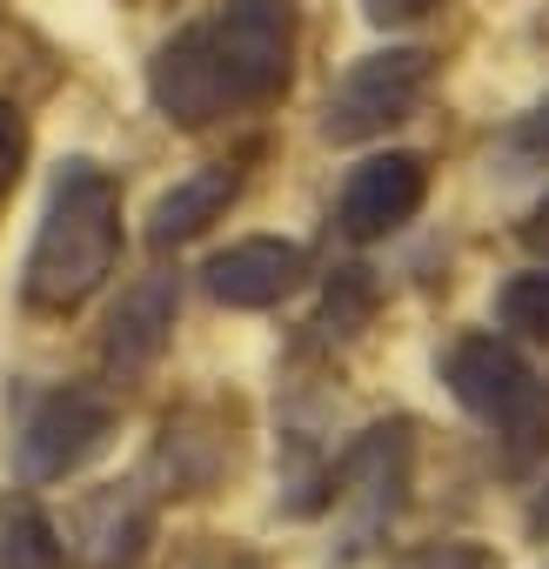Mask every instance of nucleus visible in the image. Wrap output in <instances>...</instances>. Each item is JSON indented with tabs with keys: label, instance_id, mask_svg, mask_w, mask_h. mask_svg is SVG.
Here are the masks:
<instances>
[{
	"label": "nucleus",
	"instance_id": "7ed1b4c3",
	"mask_svg": "<svg viewBox=\"0 0 549 569\" xmlns=\"http://www.w3.org/2000/svg\"><path fill=\"white\" fill-rule=\"evenodd\" d=\"M221 88H228V108H268L289 94V74H296V0H221L214 14L194 21Z\"/></svg>",
	"mask_w": 549,
	"mask_h": 569
},
{
	"label": "nucleus",
	"instance_id": "0eeeda50",
	"mask_svg": "<svg viewBox=\"0 0 549 569\" xmlns=\"http://www.w3.org/2000/svg\"><path fill=\"white\" fill-rule=\"evenodd\" d=\"M148 542H154V496L141 482H101L74 502L61 556H74L81 569H141Z\"/></svg>",
	"mask_w": 549,
	"mask_h": 569
},
{
	"label": "nucleus",
	"instance_id": "423d86ee",
	"mask_svg": "<svg viewBox=\"0 0 549 569\" xmlns=\"http://www.w3.org/2000/svg\"><path fill=\"white\" fill-rule=\"evenodd\" d=\"M409 482H416V422H402V416L396 422H369L336 462V489L362 516V529L396 522L402 502H409Z\"/></svg>",
	"mask_w": 549,
	"mask_h": 569
},
{
	"label": "nucleus",
	"instance_id": "f257e3e1",
	"mask_svg": "<svg viewBox=\"0 0 549 569\" xmlns=\"http://www.w3.org/2000/svg\"><path fill=\"white\" fill-rule=\"evenodd\" d=\"M121 261V181L74 154L54 168L28 268H21V302L34 316H74Z\"/></svg>",
	"mask_w": 549,
	"mask_h": 569
},
{
	"label": "nucleus",
	"instance_id": "f8f14e48",
	"mask_svg": "<svg viewBox=\"0 0 549 569\" xmlns=\"http://www.w3.org/2000/svg\"><path fill=\"white\" fill-rule=\"evenodd\" d=\"M221 469H228V436L208 416H181L161 429V442H154V476L168 482L161 496H201Z\"/></svg>",
	"mask_w": 549,
	"mask_h": 569
},
{
	"label": "nucleus",
	"instance_id": "f3484780",
	"mask_svg": "<svg viewBox=\"0 0 549 569\" xmlns=\"http://www.w3.org/2000/svg\"><path fill=\"white\" fill-rule=\"evenodd\" d=\"M396 569H496V549H482V542H422V549H409Z\"/></svg>",
	"mask_w": 549,
	"mask_h": 569
},
{
	"label": "nucleus",
	"instance_id": "1a4fd4ad",
	"mask_svg": "<svg viewBox=\"0 0 549 569\" xmlns=\"http://www.w3.org/2000/svg\"><path fill=\"white\" fill-rule=\"evenodd\" d=\"M201 281L221 309L261 316V309H282L309 281V254H302V241H282V234H248V241H228L221 254H208Z\"/></svg>",
	"mask_w": 549,
	"mask_h": 569
},
{
	"label": "nucleus",
	"instance_id": "9b49d317",
	"mask_svg": "<svg viewBox=\"0 0 549 569\" xmlns=\"http://www.w3.org/2000/svg\"><path fill=\"white\" fill-rule=\"evenodd\" d=\"M234 201H241V161H201L194 174H181L174 188L154 194V208H148V248H181V241L208 234Z\"/></svg>",
	"mask_w": 549,
	"mask_h": 569
},
{
	"label": "nucleus",
	"instance_id": "dca6fc26",
	"mask_svg": "<svg viewBox=\"0 0 549 569\" xmlns=\"http://www.w3.org/2000/svg\"><path fill=\"white\" fill-rule=\"evenodd\" d=\"M21 168H28V114H21L8 94H0V208H8Z\"/></svg>",
	"mask_w": 549,
	"mask_h": 569
},
{
	"label": "nucleus",
	"instance_id": "9d476101",
	"mask_svg": "<svg viewBox=\"0 0 549 569\" xmlns=\"http://www.w3.org/2000/svg\"><path fill=\"white\" fill-rule=\"evenodd\" d=\"M174 316H181V289L174 274H141L134 289L114 302L108 316V336H101V362H108V382L134 389L161 369L168 342H174Z\"/></svg>",
	"mask_w": 549,
	"mask_h": 569
},
{
	"label": "nucleus",
	"instance_id": "f03ea898",
	"mask_svg": "<svg viewBox=\"0 0 549 569\" xmlns=\"http://www.w3.org/2000/svg\"><path fill=\"white\" fill-rule=\"evenodd\" d=\"M442 389L482 429H496V442L509 449V462H529L549 442V389H542V376L502 336H462L442 356Z\"/></svg>",
	"mask_w": 549,
	"mask_h": 569
},
{
	"label": "nucleus",
	"instance_id": "a211bd4d",
	"mask_svg": "<svg viewBox=\"0 0 549 569\" xmlns=\"http://www.w3.org/2000/svg\"><path fill=\"white\" fill-rule=\"evenodd\" d=\"M509 148H516V161H536V168H549V94L516 121V134H509Z\"/></svg>",
	"mask_w": 549,
	"mask_h": 569
},
{
	"label": "nucleus",
	"instance_id": "4468645a",
	"mask_svg": "<svg viewBox=\"0 0 549 569\" xmlns=\"http://www.w3.org/2000/svg\"><path fill=\"white\" fill-rule=\"evenodd\" d=\"M376 302H382L376 268L349 261V268L329 274V289H322V329H329V336H362V329L376 322Z\"/></svg>",
	"mask_w": 549,
	"mask_h": 569
},
{
	"label": "nucleus",
	"instance_id": "39448f33",
	"mask_svg": "<svg viewBox=\"0 0 549 569\" xmlns=\"http://www.w3.org/2000/svg\"><path fill=\"white\" fill-rule=\"evenodd\" d=\"M114 402L101 396V389H88V382H61V389H48V396H34V409H28V422H21V436H14V469H21V482H68V476H81L94 456H108V442H114Z\"/></svg>",
	"mask_w": 549,
	"mask_h": 569
},
{
	"label": "nucleus",
	"instance_id": "aec40b11",
	"mask_svg": "<svg viewBox=\"0 0 549 569\" xmlns=\"http://www.w3.org/2000/svg\"><path fill=\"white\" fill-rule=\"evenodd\" d=\"M522 248H529V254H542V268H549V194L529 208V221H522Z\"/></svg>",
	"mask_w": 549,
	"mask_h": 569
},
{
	"label": "nucleus",
	"instance_id": "6ab92c4d",
	"mask_svg": "<svg viewBox=\"0 0 549 569\" xmlns=\"http://www.w3.org/2000/svg\"><path fill=\"white\" fill-rule=\"evenodd\" d=\"M429 8H436V0H362V21L389 34V28H416Z\"/></svg>",
	"mask_w": 549,
	"mask_h": 569
},
{
	"label": "nucleus",
	"instance_id": "6e6552de",
	"mask_svg": "<svg viewBox=\"0 0 549 569\" xmlns=\"http://www.w3.org/2000/svg\"><path fill=\"white\" fill-rule=\"evenodd\" d=\"M422 201H429V161L416 148H389V154H369L362 168H349L336 221L349 241H382V234L409 228L422 214Z\"/></svg>",
	"mask_w": 549,
	"mask_h": 569
},
{
	"label": "nucleus",
	"instance_id": "2eb2a0df",
	"mask_svg": "<svg viewBox=\"0 0 549 569\" xmlns=\"http://www.w3.org/2000/svg\"><path fill=\"white\" fill-rule=\"evenodd\" d=\"M496 322L522 342H549V268H522L496 289Z\"/></svg>",
	"mask_w": 549,
	"mask_h": 569
},
{
	"label": "nucleus",
	"instance_id": "20e7f679",
	"mask_svg": "<svg viewBox=\"0 0 549 569\" xmlns=\"http://www.w3.org/2000/svg\"><path fill=\"white\" fill-rule=\"evenodd\" d=\"M429 81H436V54H429V48H376V54L349 61L342 81L329 88L322 141L362 148V141L402 128V121L429 101Z\"/></svg>",
	"mask_w": 549,
	"mask_h": 569
},
{
	"label": "nucleus",
	"instance_id": "412c9836",
	"mask_svg": "<svg viewBox=\"0 0 549 569\" xmlns=\"http://www.w3.org/2000/svg\"><path fill=\"white\" fill-rule=\"evenodd\" d=\"M188 569H261V562H254L248 549H228V542H214V549H201Z\"/></svg>",
	"mask_w": 549,
	"mask_h": 569
},
{
	"label": "nucleus",
	"instance_id": "4be33fe9",
	"mask_svg": "<svg viewBox=\"0 0 549 569\" xmlns=\"http://www.w3.org/2000/svg\"><path fill=\"white\" fill-rule=\"evenodd\" d=\"M529 536H549V489H542L536 509H529Z\"/></svg>",
	"mask_w": 549,
	"mask_h": 569
},
{
	"label": "nucleus",
	"instance_id": "ddd939ff",
	"mask_svg": "<svg viewBox=\"0 0 549 569\" xmlns=\"http://www.w3.org/2000/svg\"><path fill=\"white\" fill-rule=\"evenodd\" d=\"M0 569H68L61 529L41 516L34 496L0 489Z\"/></svg>",
	"mask_w": 549,
	"mask_h": 569
}]
</instances>
